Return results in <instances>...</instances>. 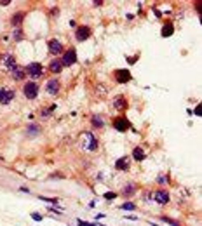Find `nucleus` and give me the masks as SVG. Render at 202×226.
Segmentation results:
<instances>
[{
	"label": "nucleus",
	"instance_id": "412c9836",
	"mask_svg": "<svg viewBox=\"0 0 202 226\" xmlns=\"http://www.w3.org/2000/svg\"><path fill=\"white\" fill-rule=\"evenodd\" d=\"M133 158L138 160V162L145 160V153H143V150H141V148H134V150H133Z\"/></svg>",
	"mask_w": 202,
	"mask_h": 226
},
{
	"label": "nucleus",
	"instance_id": "7ed1b4c3",
	"mask_svg": "<svg viewBox=\"0 0 202 226\" xmlns=\"http://www.w3.org/2000/svg\"><path fill=\"white\" fill-rule=\"evenodd\" d=\"M38 89H40V87H38L35 82H26L24 87H23V94H24L28 99H35L37 94H38Z\"/></svg>",
	"mask_w": 202,
	"mask_h": 226
},
{
	"label": "nucleus",
	"instance_id": "a211bd4d",
	"mask_svg": "<svg viewBox=\"0 0 202 226\" xmlns=\"http://www.w3.org/2000/svg\"><path fill=\"white\" fill-rule=\"evenodd\" d=\"M40 125H37V124H31V125H28L26 127V134L28 136H37V134H40Z\"/></svg>",
	"mask_w": 202,
	"mask_h": 226
},
{
	"label": "nucleus",
	"instance_id": "393cba45",
	"mask_svg": "<svg viewBox=\"0 0 202 226\" xmlns=\"http://www.w3.org/2000/svg\"><path fill=\"white\" fill-rule=\"evenodd\" d=\"M40 200H44V202H47V204H58V202H59L58 198H47V197H40Z\"/></svg>",
	"mask_w": 202,
	"mask_h": 226
},
{
	"label": "nucleus",
	"instance_id": "423d86ee",
	"mask_svg": "<svg viewBox=\"0 0 202 226\" xmlns=\"http://www.w3.org/2000/svg\"><path fill=\"white\" fill-rule=\"evenodd\" d=\"M113 75H115V80H117L119 84H127V82L133 78L129 70H115Z\"/></svg>",
	"mask_w": 202,
	"mask_h": 226
},
{
	"label": "nucleus",
	"instance_id": "5701e85b",
	"mask_svg": "<svg viewBox=\"0 0 202 226\" xmlns=\"http://www.w3.org/2000/svg\"><path fill=\"white\" fill-rule=\"evenodd\" d=\"M120 209H122V211H134V209H136V205H134L133 202H126V204H122V205H120Z\"/></svg>",
	"mask_w": 202,
	"mask_h": 226
},
{
	"label": "nucleus",
	"instance_id": "cd10ccee",
	"mask_svg": "<svg viewBox=\"0 0 202 226\" xmlns=\"http://www.w3.org/2000/svg\"><path fill=\"white\" fill-rule=\"evenodd\" d=\"M31 219H35V221H42V216H40L38 212H33V214H31Z\"/></svg>",
	"mask_w": 202,
	"mask_h": 226
},
{
	"label": "nucleus",
	"instance_id": "f3484780",
	"mask_svg": "<svg viewBox=\"0 0 202 226\" xmlns=\"http://www.w3.org/2000/svg\"><path fill=\"white\" fill-rule=\"evenodd\" d=\"M173 31H174V26H173L171 21H167V23L164 24V28H162V37H171Z\"/></svg>",
	"mask_w": 202,
	"mask_h": 226
},
{
	"label": "nucleus",
	"instance_id": "4468645a",
	"mask_svg": "<svg viewBox=\"0 0 202 226\" xmlns=\"http://www.w3.org/2000/svg\"><path fill=\"white\" fill-rule=\"evenodd\" d=\"M49 70H51L52 73H61V70H63L61 59H54V61H51V64H49Z\"/></svg>",
	"mask_w": 202,
	"mask_h": 226
},
{
	"label": "nucleus",
	"instance_id": "9d476101",
	"mask_svg": "<svg viewBox=\"0 0 202 226\" xmlns=\"http://www.w3.org/2000/svg\"><path fill=\"white\" fill-rule=\"evenodd\" d=\"M153 198H155V202L157 204H167L169 202V193L166 191V190H157L155 191V195H153Z\"/></svg>",
	"mask_w": 202,
	"mask_h": 226
},
{
	"label": "nucleus",
	"instance_id": "1a4fd4ad",
	"mask_svg": "<svg viewBox=\"0 0 202 226\" xmlns=\"http://www.w3.org/2000/svg\"><path fill=\"white\" fill-rule=\"evenodd\" d=\"M10 77H12L14 80H23V78L26 77V68L16 64L14 68H10Z\"/></svg>",
	"mask_w": 202,
	"mask_h": 226
},
{
	"label": "nucleus",
	"instance_id": "0eeeda50",
	"mask_svg": "<svg viewBox=\"0 0 202 226\" xmlns=\"http://www.w3.org/2000/svg\"><path fill=\"white\" fill-rule=\"evenodd\" d=\"M91 37V28L89 26H78L77 30H75V38L78 40V42H84V40H87Z\"/></svg>",
	"mask_w": 202,
	"mask_h": 226
},
{
	"label": "nucleus",
	"instance_id": "c756f323",
	"mask_svg": "<svg viewBox=\"0 0 202 226\" xmlns=\"http://www.w3.org/2000/svg\"><path fill=\"white\" fill-rule=\"evenodd\" d=\"M164 181H167V178H164V176H160V178H159V183H160V185H162V183H164Z\"/></svg>",
	"mask_w": 202,
	"mask_h": 226
},
{
	"label": "nucleus",
	"instance_id": "dca6fc26",
	"mask_svg": "<svg viewBox=\"0 0 202 226\" xmlns=\"http://www.w3.org/2000/svg\"><path fill=\"white\" fill-rule=\"evenodd\" d=\"M23 19H24V12H16V14L10 17V23H12V26H19V24L23 23Z\"/></svg>",
	"mask_w": 202,
	"mask_h": 226
},
{
	"label": "nucleus",
	"instance_id": "6e6552de",
	"mask_svg": "<svg viewBox=\"0 0 202 226\" xmlns=\"http://www.w3.org/2000/svg\"><path fill=\"white\" fill-rule=\"evenodd\" d=\"M14 89H0V103L2 104H9L14 99Z\"/></svg>",
	"mask_w": 202,
	"mask_h": 226
},
{
	"label": "nucleus",
	"instance_id": "4be33fe9",
	"mask_svg": "<svg viewBox=\"0 0 202 226\" xmlns=\"http://www.w3.org/2000/svg\"><path fill=\"white\" fill-rule=\"evenodd\" d=\"M136 191V186L134 185H127L124 190H122V195H126V197H129V195H133Z\"/></svg>",
	"mask_w": 202,
	"mask_h": 226
},
{
	"label": "nucleus",
	"instance_id": "9b49d317",
	"mask_svg": "<svg viewBox=\"0 0 202 226\" xmlns=\"http://www.w3.org/2000/svg\"><path fill=\"white\" fill-rule=\"evenodd\" d=\"M47 45H49V52H51V54H54V56L63 52V44H61L59 40H51Z\"/></svg>",
	"mask_w": 202,
	"mask_h": 226
},
{
	"label": "nucleus",
	"instance_id": "f8f14e48",
	"mask_svg": "<svg viewBox=\"0 0 202 226\" xmlns=\"http://www.w3.org/2000/svg\"><path fill=\"white\" fill-rule=\"evenodd\" d=\"M45 89H47L49 94H58V92H59V82H58L56 78H51V80L45 84Z\"/></svg>",
	"mask_w": 202,
	"mask_h": 226
},
{
	"label": "nucleus",
	"instance_id": "20e7f679",
	"mask_svg": "<svg viewBox=\"0 0 202 226\" xmlns=\"http://www.w3.org/2000/svg\"><path fill=\"white\" fill-rule=\"evenodd\" d=\"M75 63H77V52H75V49H68V50L63 54L61 64H63V68H65V66H71V64H75Z\"/></svg>",
	"mask_w": 202,
	"mask_h": 226
},
{
	"label": "nucleus",
	"instance_id": "f03ea898",
	"mask_svg": "<svg viewBox=\"0 0 202 226\" xmlns=\"http://www.w3.org/2000/svg\"><path fill=\"white\" fill-rule=\"evenodd\" d=\"M42 71H44V68H42L40 63H30V64L26 66V73H28L30 78H40V77H42Z\"/></svg>",
	"mask_w": 202,
	"mask_h": 226
},
{
	"label": "nucleus",
	"instance_id": "b1692460",
	"mask_svg": "<svg viewBox=\"0 0 202 226\" xmlns=\"http://www.w3.org/2000/svg\"><path fill=\"white\" fill-rule=\"evenodd\" d=\"M166 225H169V226H180V223L178 221H174V219H171V218H160Z\"/></svg>",
	"mask_w": 202,
	"mask_h": 226
},
{
	"label": "nucleus",
	"instance_id": "f257e3e1",
	"mask_svg": "<svg viewBox=\"0 0 202 226\" xmlns=\"http://www.w3.org/2000/svg\"><path fill=\"white\" fill-rule=\"evenodd\" d=\"M80 146L85 148V150H89V151L98 150V139H96V136H94L92 132H85V134L80 138Z\"/></svg>",
	"mask_w": 202,
	"mask_h": 226
},
{
	"label": "nucleus",
	"instance_id": "ddd939ff",
	"mask_svg": "<svg viewBox=\"0 0 202 226\" xmlns=\"http://www.w3.org/2000/svg\"><path fill=\"white\" fill-rule=\"evenodd\" d=\"M115 169L117 171H127L129 169V162H127V157H122L115 162Z\"/></svg>",
	"mask_w": 202,
	"mask_h": 226
},
{
	"label": "nucleus",
	"instance_id": "2eb2a0df",
	"mask_svg": "<svg viewBox=\"0 0 202 226\" xmlns=\"http://www.w3.org/2000/svg\"><path fill=\"white\" fill-rule=\"evenodd\" d=\"M113 106H115L117 110H124V108L127 106V99H126L124 96H119V97L113 99Z\"/></svg>",
	"mask_w": 202,
	"mask_h": 226
},
{
	"label": "nucleus",
	"instance_id": "7c9ffc66",
	"mask_svg": "<svg viewBox=\"0 0 202 226\" xmlns=\"http://www.w3.org/2000/svg\"><path fill=\"white\" fill-rule=\"evenodd\" d=\"M89 223H85V221H78V226H87Z\"/></svg>",
	"mask_w": 202,
	"mask_h": 226
},
{
	"label": "nucleus",
	"instance_id": "a878e982",
	"mask_svg": "<svg viewBox=\"0 0 202 226\" xmlns=\"http://www.w3.org/2000/svg\"><path fill=\"white\" fill-rule=\"evenodd\" d=\"M21 33H23L21 30H16V31H14V38H16V40H21V38H23V35H21Z\"/></svg>",
	"mask_w": 202,
	"mask_h": 226
},
{
	"label": "nucleus",
	"instance_id": "aec40b11",
	"mask_svg": "<svg viewBox=\"0 0 202 226\" xmlns=\"http://www.w3.org/2000/svg\"><path fill=\"white\" fill-rule=\"evenodd\" d=\"M91 122H92V125H94L96 129H103V127H105V122H103V118H101V117H98V115H94V117L91 118Z\"/></svg>",
	"mask_w": 202,
	"mask_h": 226
},
{
	"label": "nucleus",
	"instance_id": "c85d7f7f",
	"mask_svg": "<svg viewBox=\"0 0 202 226\" xmlns=\"http://www.w3.org/2000/svg\"><path fill=\"white\" fill-rule=\"evenodd\" d=\"M52 178H61V179H63L65 174H51V179H52Z\"/></svg>",
	"mask_w": 202,
	"mask_h": 226
},
{
	"label": "nucleus",
	"instance_id": "6ab92c4d",
	"mask_svg": "<svg viewBox=\"0 0 202 226\" xmlns=\"http://www.w3.org/2000/svg\"><path fill=\"white\" fill-rule=\"evenodd\" d=\"M3 64L10 70V68H14L16 66V59H14V56H10V54H5L3 56Z\"/></svg>",
	"mask_w": 202,
	"mask_h": 226
},
{
	"label": "nucleus",
	"instance_id": "39448f33",
	"mask_svg": "<svg viewBox=\"0 0 202 226\" xmlns=\"http://www.w3.org/2000/svg\"><path fill=\"white\" fill-rule=\"evenodd\" d=\"M113 129L119 131V132H124V131L131 129V122L127 120V117H117L113 120Z\"/></svg>",
	"mask_w": 202,
	"mask_h": 226
},
{
	"label": "nucleus",
	"instance_id": "bb28decb",
	"mask_svg": "<svg viewBox=\"0 0 202 226\" xmlns=\"http://www.w3.org/2000/svg\"><path fill=\"white\" fill-rule=\"evenodd\" d=\"M115 197H117V193H112V191L105 193V198H106V200H110V198H115Z\"/></svg>",
	"mask_w": 202,
	"mask_h": 226
}]
</instances>
